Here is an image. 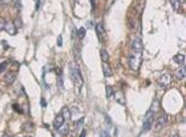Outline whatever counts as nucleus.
<instances>
[{
  "label": "nucleus",
  "mask_w": 186,
  "mask_h": 137,
  "mask_svg": "<svg viewBox=\"0 0 186 137\" xmlns=\"http://www.w3.org/2000/svg\"><path fill=\"white\" fill-rule=\"evenodd\" d=\"M70 75H71V78L74 81V85L77 86L78 89H80L83 85V80L82 76H81V73H80V70H79L76 62H72L70 64Z\"/></svg>",
  "instance_id": "nucleus-1"
},
{
  "label": "nucleus",
  "mask_w": 186,
  "mask_h": 137,
  "mask_svg": "<svg viewBox=\"0 0 186 137\" xmlns=\"http://www.w3.org/2000/svg\"><path fill=\"white\" fill-rule=\"evenodd\" d=\"M142 61V51H137V50H133L129 55V59H128V63L131 70L137 71L141 64Z\"/></svg>",
  "instance_id": "nucleus-2"
},
{
  "label": "nucleus",
  "mask_w": 186,
  "mask_h": 137,
  "mask_svg": "<svg viewBox=\"0 0 186 137\" xmlns=\"http://www.w3.org/2000/svg\"><path fill=\"white\" fill-rule=\"evenodd\" d=\"M153 114H154V112H152V110H149L147 112V114L145 116V121H143V132H149L151 129V126L153 124Z\"/></svg>",
  "instance_id": "nucleus-3"
},
{
  "label": "nucleus",
  "mask_w": 186,
  "mask_h": 137,
  "mask_svg": "<svg viewBox=\"0 0 186 137\" xmlns=\"http://www.w3.org/2000/svg\"><path fill=\"white\" fill-rule=\"evenodd\" d=\"M158 82H159L161 87H168L171 84V82H172V77H171L170 74H164V75L160 76Z\"/></svg>",
  "instance_id": "nucleus-4"
},
{
  "label": "nucleus",
  "mask_w": 186,
  "mask_h": 137,
  "mask_svg": "<svg viewBox=\"0 0 186 137\" xmlns=\"http://www.w3.org/2000/svg\"><path fill=\"white\" fill-rule=\"evenodd\" d=\"M168 121H169V119H168V116H166L165 113H163V114L159 116V118H158V120H157V122H156V129H160L161 127L165 126V124L168 123Z\"/></svg>",
  "instance_id": "nucleus-5"
},
{
  "label": "nucleus",
  "mask_w": 186,
  "mask_h": 137,
  "mask_svg": "<svg viewBox=\"0 0 186 137\" xmlns=\"http://www.w3.org/2000/svg\"><path fill=\"white\" fill-rule=\"evenodd\" d=\"M4 28L9 35H15L17 34V28H15V26H14V24H13V22H11V21H6Z\"/></svg>",
  "instance_id": "nucleus-6"
},
{
  "label": "nucleus",
  "mask_w": 186,
  "mask_h": 137,
  "mask_svg": "<svg viewBox=\"0 0 186 137\" xmlns=\"http://www.w3.org/2000/svg\"><path fill=\"white\" fill-rule=\"evenodd\" d=\"M131 48L133 50H137V51H142V40L139 38V37H136V38L133 40V44H131Z\"/></svg>",
  "instance_id": "nucleus-7"
},
{
  "label": "nucleus",
  "mask_w": 186,
  "mask_h": 137,
  "mask_svg": "<svg viewBox=\"0 0 186 137\" xmlns=\"http://www.w3.org/2000/svg\"><path fill=\"white\" fill-rule=\"evenodd\" d=\"M64 116L62 114H58V116L55 118V120H54V126H55V129H58V127H60L61 125L64 124Z\"/></svg>",
  "instance_id": "nucleus-8"
},
{
  "label": "nucleus",
  "mask_w": 186,
  "mask_h": 137,
  "mask_svg": "<svg viewBox=\"0 0 186 137\" xmlns=\"http://www.w3.org/2000/svg\"><path fill=\"white\" fill-rule=\"evenodd\" d=\"M81 116V113H80V110H79L77 107H74L71 109V112H70V119H74V120H79Z\"/></svg>",
  "instance_id": "nucleus-9"
},
{
  "label": "nucleus",
  "mask_w": 186,
  "mask_h": 137,
  "mask_svg": "<svg viewBox=\"0 0 186 137\" xmlns=\"http://www.w3.org/2000/svg\"><path fill=\"white\" fill-rule=\"evenodd\" d=\"M186 75V70H185V66H182V68H178L176 71H175V77L178 78V80H183Z\"/></svg>",
  "instance_id": "nucleus-10"
},
{
  "label": "nucleus",
  "mask_w": 186,
  "mask_h": 137,
  "mask_svg": "<svg viewBox=\"0 0 186 137\" xmlns=\"http://www.w3.org/2000/svg\"><path fill=\"white\" fill-rule=\"evenodd\" d=\"M173 61L175 62V63H178V64L183 65L184 63H185V56L182 55V53H178V55H176V56L173 57Z\"/></svg>",
  "instance_id": "nucleus-11"
},
{
  "label": "nucleus",
  "mask_w": 186,
  "mask_h": 137,
  "mask_svg": "<svg viewBox=\"0 0 186 137\" xmlns=\"http://www.w3.org/2000/svg\"><path fill=\"white\" fill-rule=\"evenodd\" d=\"M102 68H103V73L105 76H111L113 74L112 72V68H111V65L107 64V62H103V65H102Z\"/></svg>",
  "instance_id": "nucleus-12"
},
{
  "label": "nucleus",
  "mask_w": 186,
  "mask_h": 137,
  "mask_svg": "<svg viewBox=\"0 0 186 137\" xmlns=\"http://www.w3.org/2000/svg\"><path fill=\"white\" fill-rule=\"evenodd\" d=\"M15 80V74L13 72H8L6 73V75H4V81L7 84H12L13 82Z\"/></svg>",
  "instance_id": "nucleus-13"
},
{
  "label": "nucleus",
  "mask_w": 186,
  "mask_h": 137,
  "mask_svg": "<svg viewBox=\"0 0 186 137\" xmlns=\"http://www.w3.org/2000/svg\"><path fill=\"white\" fill-rule=\"evenodd\" d=\"M115 99L118 103L121 104H125V96L123 94V91H117L115 94Z\"/></svg>",
  "instance_id": "nucleus-14"
},
{
  "label": "nucleus",
  "mask_w": 186,
  "mask_h": 137,
  "mask_svg": "<svg viewBox=\"0 0 186 137\" xmlns=\"http://www.w3.org/2000/svg\"><path fill=\"white\" fill-rule=\"evenodd\" d=\"M57 129H58L59 134H60V135H62V136H66L67 134L69 133V126H68L67 124H65V123L61 125L60 127H58Z\"/></svg>",
  "instance_id": "nucleus-15"
},
{
  "label": "nucleus",
  "mask_w": 186,
  "mask_h": 137,
  "mask_svg": "<svg viewBox=\"0 0 186 137\" xmlns=\"http://www.w3.org/2000/svg\"><path fill=\"white\" fill-rule=\"evenodd\" d=\"M95 30H96V34H98V36H99L100 38H101V37H103L104 34H105L104 28H103V25H102L101 23H98V24L95 25Z\"/></svg>",
  "instance_id": "nucleus-16"
},
{
  "label": "nucleus",
  "mask_w": 186,
  "mask_h": 137,
  "mask_svg": "<svg viewBox=\"0 0 186 137\" xmlns=\"http://www.w3.org/2000/svg\"><path fill=\"white\" fill-rule=\"evenodd\" d=\"M100 55H101V60L103 61V62H107L109 60V55H108L105 49H102L101 52H100Z\"/></svg>",
  "instance_id": "nucleus-17"
},
{
  "label": "nucleus",
  "mask_w": 186,
  "mask_h": 137,
  "mask_svg": "<svg viewBox=\"0 0 186 137\" xmlns=\"http://www.w3.org/2000/svg\"><path fill=\"white\" fill-rule=\"evenodd\" d=\"M62 116H64V120H66V121L70 120V112L67 107L62 109Z\"/></svg>",
  "instance_id": "nucleus-18"
},
{
  "label": "nucleus",
  "mask_w": 186,
  "mask_h": 137,
  "mask_svg": "<svg viewBox=\"0 0 186 137\" xmlns=\"http://www.w3.org/2000/svg\"><path fill=\"white\" fill-rule=\"evenodd\" d=\"M171 4L175 10H178L181 8V1L180 0H171Z\"/></svg>",
  "instance_id": "nucleus-19"
},
{
  "label": "nucleus",
  "mask_w": 186,
  "mask_h": 137,
  "mask_svg": "<svg viewBox=\"0 0 186 137\" xmlns=\"http://www.w3.org/2000/svg\"><path fill=\"white\" fill-rule=\"evenodd\" d=\"M57 85H58V87H59V89H61V90L64 89V77H62V74H60L59 77H58Z\"/></svg>",
  "instance_id": "nucleus-20"
},
{
  "label": "nucleus",
  "mask_w": 186,
  "mask_h": 137,
  "mask_svg": "<svg viewBox=\"0 0 186 137\" xmlns=\"http://www.w3.org/2000/svg\"><path fill=\"white\" fill-rule=\"evenodd\" d=\"M113 95H114V91H113L112 86L107 85L106 86V96H107V98H111Z\"/></svg>",
  "instance_id": "nucleus-21"
},
{
  "label": "nucleus",
  "mask_w": 186,
  "mask_h": 137,
  "mask_svg": "<svg viewBox=\"0 0 186 137\" xmlns=\"http://www.w3.org/2000/svg\"><path fill=\"white\" fill-rule=\"evenodd\" d=\"M77 34H78L79 38L82 39L83 37L86 36V28H83V27H80V28L78 30V33H77Z\"/></svg>",
  "instance_id": "nucleus-22"
},
{
  "label": "nucleus",
  "mask_w": 186,
  "mask_h": 137,
  "mask_svg": "<svg viewBox=\"0 0 186 137\" xmlns=\"http://www.w3.org/2000/svg\"><path fill=\"white\" fill-rule=\"evenodd\" d=\"M13 24H14V26H15V28H20L22 26V22H21V19L20 17H17L14 21H13Z\"/></svg>",
  "instance_id": "nucleus-23"
},
{
  "label": "nucleus",
  "mask_w": 186,
  "mask_h": 137,
  "mask_svg": "<svg viewBox=\"0 0 186 137\" xmlns=\"http://www.w3.org/2000/svg\"><path fill=\"white\" fill-rule=\"evenodd\" d=\"M6 68H7V63H6V62H2V63H0V73L4 72V70H6Z\"/></svg>",
  "instance_id": "nucleus-24"
},
{
  "label": "nucleus",
  "mask_w": 186,
  "mask_h": 137,
  "mask_svg": "<svg viewBox=\"0 0 186 137\" xmlns=\"http://www.w3.org/2000/svg\"><path fill=\"white\" fill-rule=\"evenodd\" d=\"M4 23H6V21H4V17H0V30H4Z\"/></svg>",
  "instance_id": "nucleus-25"
},
{
  "label": "nucleus",
  "mask_w": 186,
  "mask_h": 137,
  "mask_svg": "<svg viewBox=\"0 0 186 137\" xmlns=\"http://www.w3.org/2000/svg\"><path fill=\"white\" fill-rule=\"evenodd\" d=\"M100 136H101V137H111V135H109V134H108L106 131H102V132H101V134H100Z\"/></svg>",
  "instance_id": "nucleus-26"
},
{
  "label": "nucleus",
  "mask_w": 186,
  "mask_h": 137,
  "mask_svg": "<svg viewBox=\"0 0 186 137\" xmlns=\"http://www.w3.org/2000/svg\"><path fill=\"white\" fill-rule=\"evenodd\" d=\"M57 45H58L59 47H61V46H62V36H61V35H59V36H58V43H57Z\"/></svg>",
  "instance_id": "nucleus-27"
},
{
  "label": "nucleus",
  "mask_w": 186,
  "mask_h": 137,
  "mask_svg": "<svg viewBox=\"0 0 186 137\" xmlns=\"http://www.w3.org/2000/svg\"><path fill=\"white\" fill-rule=\"evenodd\" d=\"M13 109H14L15 111H18V113H22L21 110H20V109H19V107H18L17 103H14V104H13Z\"/></svg>",
  "instance_id": "nucleus-28"
},
{
  "label": "nucleus",
  "mask_w": 186,
  "mask_h": 137,
  "mask_svg": "<svg viewBox=\"0 0 186 137\" xmlns=\"http://www.w3.org/2000/svg\"><path fill=\"white\" fill-rule=\"evenodd\" d=\"M24 129H25V131H27V132H29V131H32V125H31V123H29V124H26L25 126H24Z\"/></svg>",
  "instance_id": "nucleus-29"
},
{
  "label": "nucleus",
  "mask_w": 186,
  "mask_h": 137,
  "mask_svg": "<svg viewBox=\"0 0 186 137\" xmlns=\"http://www.w3.org/2000/svg\"><path fill=\"white\" fill-rule=\"evenodd\" d=\"M39 6H41V1H37V2H36V10L39 9Z\"/></svg>",
  "instance_id": "nucleus-30"
},
{
  "label": "nucleus",
  "mask_w": 186,
  "mask_h": 137,
  "mask_svg": "<svg viewBox=\"0 0 186 137\" xmlns=\"http://www.w3.org/2000/svg\"><path fill=\"white\" fill-rule=\"evenodd\" d=\"M42 106H43V107L46 106V101H45V99L44 98H42Z\"/></svg>",
  "instance_id": "nucleus-31"
},
{
  "label": "nucleus",
  "mask_w": 186,
  "mask_h": 137,
  "mask_svg": "<svg viewBox=\"0 0 186 137\" xmlns=\"http://www.w3.org/2000/svg\"><path fill=\"white\" fill-rule=\"evenodd\" d=\"M80 137H86V131L81 132V134H80Z\"/></svg>",
  "instance_id": "nucleus-32"
},
{
  "label": "nucleus",
  "mask_w": 186,
  "mask_h": 137,
  "mask_svg": "<svg viewBox=\"0 0 186 137\" xmlns=\"http://www.w3.org/2000/svg\"><path fill=\"white\" fill-rule=\"evenodd\" d=\"M90 1H91V4H92V7H93V8H94V0H90Z\"/></svg>",
  "instance_id": "nucleus-33"
},
{
  "label": "nucleus",
  "mask_w": 186,
  "mask_h": 137,
  "mask_svg": "<svg viewBox=\"0 0 186 137\" xmlns=\"http://www.w3.org/2000/svg\"><path fill=\"white\" fill-rule=\"evenodd\" d=\"M2 137H10V136H8V135H6V134H4V135Z\"/></svg>",
  "instance_id": "nucleus-34"
},
{
  "label": "nucleus",
  "mask_w": 186,
  "mask_h": 137,
  "mask_svg": "<svg viewBox=\"0 0 186 137\" xmlns=\"http://www.w3.org/2000/svg\"><path fill=\"white\" fill-rule=\"evenodd\" d=\"M0 4H2V0H0Z\"/></svg>",
  "instance_id": "nucleus-35"
},
{
  "label": "nucleus",
  "mask_w": 186,
  "mask_h": 137,
  "mask_svg": "<svg viewBox=\"0 0 186 137\" xmlns=\"http://www.w3.org/2000/svg\"><path fill=\"white\" fill-rule=\"evenodd\" d=\"M180 1H181V2H182V1H184V0H180Z\"/></svg>",
  "instance_id": "nucleus-36"
},
{
  "label": "nucleus",
  "mask_w": 186,
  "mask_h": 137,
  "mask_svg": "<svg viewBox=\"0 0 186 137\" xmlns=\"http://www.w3.org/2000/svg\"><path fill=\"white\" fill-rule=\"evenodd\" d=\"M174 137H178V136H174Z\"/></svg>",
  "instance_id": "nucleus-37"
},
{
  "label": "nucleus",
  "mask_w": 186,
  "mask_h": 137,
  "mask_svg": "<svg viewBox=\"0 0 186 137\" xmlns=\"http://www.w3.org/2000/svg\"><path fill=\"white\" fill-rule=\"evenodd\" d=\"M27 137H31V136H27Z\"/></svg>",
  "instance_id": "nucleus-38"
}]
</instances>
